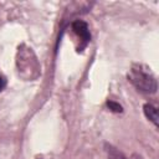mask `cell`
Segmentation results:
<instances>
[{"instance_id": "6da1fadb", "label": "cell", "mask_w": 159, "mask_h": 159, "mask_svg": "<svg viewBox=\"0 0 159 159\" xmlns=\"http://www.w3.org/2000/svg\"><path fill=\"white\" fill-rule=\"evenodd\" d=\"M128 81L140 92L155 93L157 80L152 72L143 65H134L128 73Z\"/></svg>"}, {"instance_id": "7a4b0ae2", "label": "cell", "mask_w": 159, "mask_h": 159, "mask_svg": "<svg viewBox=\"0 0 159 159\" xmlns=\"http://www.w3.org/2000/svg\"><path fill=\"white\" fill-rule=\"evenodd\" d=\"M72 30L82 40L83 47H84L89 42V40H91V34H89V30H88L87 24L84 21H82V20H77V21H75L72 24Z\"/></svg>"}, {"instance_id": "3957f363", "label": "cell", "mask_w": 159, "mask_h": 159, "mask_svg": "<svg viewBox=\"0 0 159 159\" xmlns=\"http://www.w3.org/2000/svg\"><path fill=\"white\" fill-rule=\"evenodd\" d=\"M144 114L145 117L154 123V125H158V109L150 103L144 104Z\"/></svg>"}, {"instance_id": "277c9868", "label": "cell", "mask_w": 159, "mask_h": 159, "mask_svg": "<svg viewBox=\"0 0 159 159\" xmlns=\"http://www.w3.org/2000/svg\"><path fill=\"white\" fill-rule=\"evenodd\" d=\"M107 153H108V158L109 159H128L127 157H124L120 152H118L116 148H113L112 145L107 147ZM134 159H140L138 157H134Z\"/></svg>"}, {"instance_id": "5b68a950", "label": "cell", "mask_w": 159, "mask_h": 159, "mask_svg": "<svg viewBox=\"0 0 159 159\" xmlns=\"http://www.w3.org/2000/svg\"><path fill=\"white\" fill-rule=\"evenodd\" d=\"M107 106H108V108H109L111 111L117 112V113H119V112L123 111V109H122V106L118 104V103H116V102H113V101H108V102H107Z\"/></svg>"}, {"instance_id": "8992f818", "label": "cell", "mask_w": 159, "mask_h": 159, "mask_svg": "<svg viewBox=\"0 0 159 159\" xmlns=\"http://www.w3.org/2000/svg\"><path fill=\"white\" fill-rule=\"evenodd\" d=\"M5 86H6V80H5L4 76L0 75V91H2L5 88Z\"/></svg>"}]
</instances>
